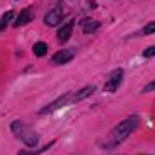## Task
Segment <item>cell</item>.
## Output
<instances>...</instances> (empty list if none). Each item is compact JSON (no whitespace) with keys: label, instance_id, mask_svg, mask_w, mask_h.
<instances>
[{"label":"cell","instance_id":"9","mask_svg":"<svg viewBox=\"0 0 155 155\" xmlns=\"http://www.w3.org/2000/svg\"><path fill=\"white\" fill-rule=\"evenodd\" d=\"M33 20V11L27 7V9H24V11H20V15L16 16V20H15V27H20V25H25V24H29Z\"/></svg>","mask_w":155,"mask_h":155},{"label":"cell","instance_id":"2","mask_svg":"<svg viewBox=\"0 0 155 155\" xmlns=\"http://www.w3.org/2000/svg\"><path fill=\"white\" fill-rule=\"evenodd\" d=\"M11 132L27 146H36L38 144V139H40L38 134L31 126H27L24 121H13L11 123Z\"/></svg>","mask_w":155,"mask_h":155},{"label":"cell","instance_id":"12","mask_svg":"<svg viewBox=\"0 0 155 155\" xmlns=\"http://www.w3.org/2000/svg\"><path fill=\"white\" fill-rule=\"evenodd\" d=\"M15 16V13L13 11H7L5 15H2V18H0V31H4L5 27H7V24H9V20Z\"/></svg>","mask_w":155,"mask_h":155},{"label":"cell","instance_id":"3","mask_svg":"<svg viewBox=\"0 0 155 155\" xmlns=\"http://www.w3.org/2000/svg\"><path fill=\"white\" fill-rule=\"evenodd\" d=\"M67 15V9L61 5V4H58V5H54L47 15H45V25H58L61 20H63V16Z\"/></svg>","mask_w":155,"mask_h":155},{"label":"cell","instance_id":"13","mask_svg":"<svg viewBox=\"0 0 155 155\" xmlns=\"http://www.w3.org/2000/svg\"><path fill=\"white\" fill-rule=\"evenodd\" d=\"M54 146V143H49V144H45L43 148H40V150H29V152H20L18 155H38L41 152H45V150H49V148H52Z\"/></svg>","mask_w":155,"mask_h":155},{"label":"cell","instance_id":"14","mask_svg":"<svg viewBox=\"0 0 155 155\" xmlns=\"http://www.w3.org/2000/svg\"><path fill=\"white\" fill-rule=\"evenodd\" d=\"M155 33V22H150L148 25H144V29L139 33L141 36H146V35H153Z\"/></svg>","mask_w":155,"mask_h":155},{"label":"cell","instance_id":"5","mask_svg":"<svg viewBox=\"0 0 155 155\" xmlns=\"http://www.w3.org/2000/svg\"><path fill=\"white\" fill-rule=\"evenodd\" d=\"M69 103H72V94H71V92H69V94H65V96H60L56 101H52V103H49L47 107H43V108L40 110V114H49V112H54V110H58V108H61V107L69 105Z\"/></svg>","mask_w":155,"mask_h":155},{"label":"cell","instance_id":"11","mask_svg":"<svg viewBox=\"0 0 155 155\" xmlns=\"http://www.w3.org/2000/svg\"><path fill=\"white\" fill-rule=\"evenodd\" d=\"M33 52L36 54V56H45L47 54V43H43V41H36L35 43V47H33Z\"/></svg>","mask_w":155,"mask_h":155},{"label":"cell","instance_id":"4","mask_svg":"<svg viewBox=\"0 0 155 155\" xmlns=\"http://www.w3.org/2000/svg\"><path fill=\"white\" fill-rule=\"evenodd\" d=\"M123 76H124V71L123 69H116L110 72V76L107 78V83H105V92H116L119 88V85L123 83Z\"/></svg>","mask_w":155,"mask_h":155},{"label":"cell","instance_id":"7","mask_svg":"<svg viewBox=\"0 0 155 155\" xmlns=\"http://www.w3.org/2000/svg\"><path fill=\"white\" fill-rule=\"evenodd\" d=\"M72 29H74V20H69L67 24H63V27L58 31V40L60 41H67L72 35Z\"/></svg>","mask_w":155,"mask_h":155},{"label":"cell","instance_id":"8","mask_svg":"<svg viewBox=\"0 0 155 155\" xmlns=\"http://www.w3.org/2000/svg\"><path fill=\"white\" fill-rule=\"evenodd\" d=\"M94 92H96V87H94V85H88V87L81 88L79 92L72 94V103H78V101H83V99H87V97H88V96H92Z\"/></svg>","mask_w":155,"mask_h":155},{"label":"cell","instance_id":"10","mask_svg":"<svg viewBox=\"0 0 155 155\" xmlns=\"http://www.w3.org/2000/svg\"><path fill=\"white\" fill-rule=\"evenodd\" d=\"M81 24H83V31H85V35H90V33H94V31L99 27V24H97V22H92L90 18L81 20Z\"/></svg>","mask_w":155,"mask_h":155},{"label":"cell","instance_id":"16","mask_svg":"<svg viewBox=\"0 0 155 155\" xmlns=\"http://www.w3.org/2000/svg\"><path fill=\"white\" fill-rule=\"evenodd\" d=\"M152 90H155V79L150 81L148 85H144V88H143V92H152Z\"/></svg>","mask_w":155,"mask_h":155},{"label":"cell","instance_id":"15","mask_svg":"<svg viewBox=\"0 0 155 155\" xmlns=\"http://www.w3.org/2000/svg\"><path fill=\"white\" fill-rule=\"evenodd\" d=\"M143 56H144V58H153V56H155V45H152V47H148V49H144Z\"/></svg>","mask_w":155,"mask_h":155},{"label":"cell","instance_id":"6","mask_svg":"<svg viewBox=\"0 0 155 155\" xmlns=\"http://www.w3.org/2000/svg\"><path fill=\"white\" fill-rule=\"evenodd\" d=\"M74 58V52L72 51H67V49H63V51H58L54 56H52V63L54 65H63V63H69L71 60Z\"/></svg>","mask_w":155,"mask_h":155},{"label":"cell","instance_id":"1","mask_svg":"<svg viewBox=\"0 0 155 155\" xmlns=\"http://www.w3.org/2000/svg\"><path fill=\"white\" fill-rule=\"evenodd\" d=\"M137 126H139V117L137 116H130L128 119L121 121L116 128L110 132V135L107 137V141L103 143V146L105 148H116L117 144H121L123 141L128 139V135L132 132H135Z\"/></svg>","mask_w":155,"mask_h":155}]
</instances>
